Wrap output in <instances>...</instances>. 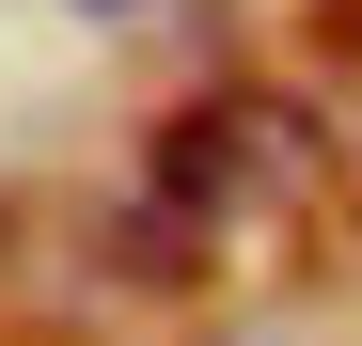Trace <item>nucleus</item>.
I'll return each instance as SVG.
<instances>
[{
	"label": "nucleus",
	"instance_id": "f257e3e1",
	"mask_svg": "<svg viewBox=\"0 0 362 346\" xmlns=\"http://www.w3.org/2000/svg\"><path fill=\"white\" fill-rule=\"evenodd\" d=\"M158 189L189 205V237H205V205H284V189H315V126L268 95H221V110H173V142H158Z\"/></svg>",
	"mask_w": 362,
	"mask_h": 346
}]
</instances>
